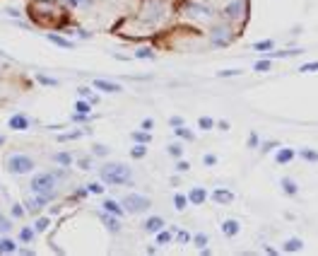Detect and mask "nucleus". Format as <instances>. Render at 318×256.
<instances>
[{
    "label": "nucleus",
    "mask_w": 318,
    "mask_h": 256,
    "mask_svg": "<svg viewBox=\"0 0 318 256\" xmlns=\"http://www.w3.org/2000/svg\"><path fill=\"white\" fill-rule=\"evenodd\" d=\"M15 251H17V244H15L12 239H8V237L0 239V254H15Z\"/></svg>",
    "instance_id": "bb28decb"
},
{
    "label": "nucleus",
    "mask_w": 318,
    "mask_h": 256,
    "mask_svg": "<svg viewBox=\"0 0 318 256\" xmlns=\"http://www.w3.org/2000/svg\"><path fill=\"white\" fill-rule=\"evenodd\" d=\"M77 94H80V97H84V99H90L92 104H97V101H99V97H97V94H92L90 87H80V90H77Z\"/></svg>",
    "instance_id": "ea45409f"
},
{
    "label": "nucleus",
    "mask_w": 318,
    "mask_h": 256,
    "mask_svg": "<svg viewBox=\"0 0 318 256\" xmlns=\"http://www.w3.org/2000/svg\"><path fill=\"white\" fill-rule=\"evenodd\" d=\"M10 229H12V222H10V218H5V215L0 213V235H8Z\"/></svg>",
    "instance_id": "a19ab883"
},
{
    "label": "nucleus",
    "mask_w": 318,
    "mask_h": 256,
    "mask_svg": "<svg viewBox=\"0 0 318 256\" xmlns=\"http://www.w3.org/2000/svg\"><path fill=\"white\" fill-rule=\"evenodd\" d=\"M109 152H111V150L106 145H94V147H92V155H94V157H106Z\"/></svg>",
    "instance_id": "a18cd8bd"
},
{
    "label": "nucleus",
    "mask_w": 318,
    "mask_h": 256,
    "mask_svg": "<svg viewBox=\"0 0 318 256\" xmlns=\"http://www.w3.org/2000/svg\"><path fill=\"white\" fill-rule=\"evenodd\" d=\"M84 136V131H73V133H65V136H61L58 140H75V138H82Z\"/></svg>",
    "instance_id": "5fc2aeb1"
},
{
    "label": "nucleus",
    "mask_w": 318,
    "mask_h": 256,
    "mask_svg": "<svg viewBox=\"0 0 318 256\" xmlns=\"http://www.w3.org/2000/svg\"><path fill=\"white\" fill-rule=\"evenodd\" d=\"M121 206H123V211L130 213V215H140V213H147L152 208V201H150L147 196H142V193H128L126 198L121 201Z\"/></svg>",
    "instance_id": "39448f33"
},
{
    "label": "nucleus",
    "mask_w": 318,
    "mask_h": 256,
    "mask_svg": "<svg viewBox=\"0 0 318 256\" xmlns=\"http://www.w3.org/2000/svg\"><path fill=\"white\" fill-rule=\"evenodd\" d=\"M87 191H90V193H97V196H99V193H104V186H101L99 182H92V184H87Z\"/></svg>",
    "instance_id": "8fccbe9b"
},
{
    "label": "nucleus",
    "mask_w": 318,
    "mask_h": 256,
    "mask_svg": "<svg viewBox=\"0 0 318 256\" xmlns=\"http://www.w3.org/2000/svg\"><path fill=\"white\" fill-rule=\"evenodd\" d=\"M24 213H27V208H22V206H19V203H15V206H12V218H24Z\"/></svg>",
    "instance_id": "3c124183"
},
{
    "label": "nucleus",
    "mask_w": 318,
    "mask_h": 256,
    "mask_svg": "<svg viewBox=\"0 0 318 256\" xmlns=\"http://www.w3.org/2000/svg\"><path fill=\"white\" fill-rule=\"evenodd\" d=\"M210 41H212V46H227V44H232V24H229V22L215 24V27L210 29Z\"/></svg>",
    "instance_id": "0eeeda50"
},
{
    "label": "nucleus",
    "mask_w": 318,
    "mask_h": 256,
    "mask_svg": "<svg viewBox=\"0 0 318 256\" xmlns=\"http://www.w3.org/2000/svg\"><path fill=\"white\" fill-rule=\"evenodd\" d=\"M99 176L104 184H109V186H123L133 179V172H130V167L126 162H109V165H104L99 169Z\"/></svg>",
    "instance_id": "f03ea898"
},
{
    "label": "nucleus",
    "mask_w": 318,
    "mask_h": 256,
    "mask_svg": "<svg viewBox=\"0 0 318 256\" xmlns=\"http://www.w3.org/2000/svg\"><path fill=\"white\" fill-rule=\"evenodd\" d=\"M258 147H261V152H273V150L280 147V143H277V140H265L263 145H258Z\"/></svg>",
    "instance_id": "79ce46f5"
},
{
    "label": "nucleus",
    "mask_w": 318,
    "mask_h": 256,
    "mask_svg": "<svg viewBox=\"0 0 318 256\" xmlns=\"http://www.w3.org/2000/svg\"><path fill=\"white\" fill-rule=\"evenodd\" d=\"M53 162H55V165H61V167H70L75 162V157L70 155V152H55Z\"/></svg>",
    "instance_id": "393cba45"
},
{
    "label": "nucleus",
    "mask_w": 318,
    "mask_h": 256,
    "mask_svg": "<svg viewBox=\"0 0 318 256\" xmlns=\"http://www.w3.org/2000/svg\"><path fill=\"white\" fill-rule=\"evenodd\" d=\"M101 211L111 213V215H116V218H123V215H126V211H123V206H121V203H116L113 198H106V201L101 203Z\"/></svg>",
    "instance_id": "f3484780"
},
{
    "label": "nucleus",
    "mask_w": 318,
    "mask_h": 256,
    "mask_svg": "<svg viewBox=\"0 0 318 256\" xmlns=\"http://www.w3.org/2000/svg\"><path fill=\"white\" fill-rule=\"evenodd\" d=\"M297 155H299L301 160H306V162H313V165L318 162V150H313V147H301Z\"/></svg>",
    "instance_id": "b1692460"
},
{
    "label": "nucleus",
    "mask_w": 318,
    "mask_h": 256,
    "mask_svg": "<svg viewBox=\"0 0 318 256\" xmlns=\"http://www.w3.org/2000/svg\"><path fill=\"white\" fill-rule=\"evenodd\" d=\"M255 73H268V70H273V63H270V58H263V61H258L253 65Z\"/></svg>",
    "instance_id": "f704fd0d"
},
{
    "label": "nucleus",
    "mask_w": 318,
    "mask_h": 256,
    "mask_svg": "<svg viewBox=\"0 0 318 256\" xmlns=\"http://www.w3.org/2000/svg\"><path fill=\"white\" fill-rule=\"evenodd\" d=\"M0 143H3V138H0Z\"/></svg>",
    "instance_id": "338daca9"
},
{
    "label": "nucleus",
    "mask_w": 318,
    "mask_h": 256,
    "mask_svg": "<svg viewBox=\"0 0 318 256\" xmlns=\"http://www.w3.org/2000/svg\"><path fill=\"white\" fill-rule=\"evenodd\" d=\"M299 73H318V61H311V63H304L299 68Z\"/></svg>",
    "instance_id": "49530a36"
},
{
    "label": "nucleus",
    "mask_w": 318,
    "mask_h": 256,
    "mask_svg": "<svg viewBox=\"0 0 318 256\" xmlns=\"http://www.w3.org/2000/svg\"><path fill=\"white\" fill-rule=\"evenodd\" d=\"M215 126H217L219 131H229V123H227V121H224V119H222V121H217Z\"/></svg>",
    "instance_id": "e2e57ef3"
},
{
    "label": "nucleus",
    "mask_w": 318,
    "mask_h": 256,
    "mask_svg": "<svg viewBox=\"0 0 318 256\" xmlns=\"http://www.w3.org/2000/svg\"><path fill=\"white\" fill-rule=\"evenodd\" d=\"M188 169H191V165H188V162H186V160H181V157H179V162H176V172H188Z\"/></svg>",
    "instance_id": "13d9d810"
},
{
    "label": "nucleus",
    "mask_w": 318,
    "mask_h": 256,
    "mask_svg": "<svg viewBox=\"0 0 318 256\" xmlns=\"http://www.w3.org/2000/svg\"><path fill=\"white\" fill-rule=\"evenodd\" d=\"M174 208H176V211H186V208H188V196L174 193Z\"/></svg>",
    "instance_id": "c756f323"
},
{
    "label": "nucleus",
    "mask_w": 318,
    "mask_h": 256,
    "mask_svg": "<svg viewBox=\"0 0 318 256\" xmlns=\"http://www.w3.org/2000/svg\"><path fill=\"white\" fill-rule=\"evenodd\" d=\"M46 39L51 41V44H55V46H61V48H75V44L70 41V39H65V37H61V34H46Z\"/></svg>",
    "instance_id": "5701e85b"
},
{
    "label": "nucleus",
    "mask_w": 318,
    "mask_h": 256,
    "mask_svg": "<svg viewBox=\"0 0 318 256\" xmlns=\"http://www.w3.org/2000/svg\"><path fill=\"white\" fill-rule=\"evenodd\" d=\"M34 157H29L27 152H12V155L5 160V169L10 174H15V176H22V174H32L34 172Z\"/></svg>",
    "instance_id": "20e7f679"
},
{
    "label": "nucleus",
    "mask_w": 318,
    "mask_h": 256,
    "mask_svg": "<svg viewBox=\"0 0 318 256\" xmlns=\"http://www.w3.org/2000/svg\"><path fill=\"white\" fill-rule=\"evenodd\" d=\"M251 48H253V51H261V54H268V51H273L275 48V41L273 39H263V41H255Z\"/></svg>",
    "instance_id": "a878e982"
},
{
    "label": "nucleus",
    "mask_w": 318,
    "mask_h": 256,
    "mask_svg": "<svg viewBox=\"0 0 318 256\" xmlns=\"http://www.w3.org/2000/svg\"><path fill=\"white\" fill-rule=\"evenodd\" d=\"M55 3H61L65 8H84L90 0H55Z\"/></svg>",
    "instance_id": "58836bf2"
},
{
    "label": "nucleus",
    "mask_w": 318,
    "mask_h": 256,
    "mask_svg": "<svg viewBox=\"0 0 318 256\" xmlns=\"http://www.w3.org/2000/svg\"><path fill=\"white\" fill-rule=\"evenodd\" d=\"M237 75H241V70H237V68H234V70H219L217 78H237Z\"/></svg>",
    "instance_id": "4d7b16f0"
},
{
    "label": "nucleus",
    "mask_w": 318,
    "mask_h": 256,
    "mask_svg": "<svg viewBox=\"0 0 318 256\" xmlns=\"http://www.w3.org/2000/svg\"><path fill=\"white\" fill-rule=\"evenodd\" d=\"M169 123H171L174 128H176V126H183V119H181V116H171V119H169Z\"/></svg>",
    "instance_id": "680f3d73"
},
{
    "label": "nucleus",
    "mask_w": 318,
    "mask_h": 256,
    "mask_svg": "<svg viewBox=\"0 0 318 256\" xmlns=\"http://www.w3.org/2000/svg\"><path fill=\"white\" fill-rule=\"evenodd\" d=\"M77 167L84 169V172H90L92 169V157H80V160H77Z\"/></svg>",
    "instance_id": "09e8293b"
},
{
    "label": "nucleus",
    "mask_w": 318,
    "mask_h": 256,
    "mask_svg": "<svg viewBox=\"0 0 318 256\" xmlns=\"http://www.w3.org/2000/svg\"><path fill=\"white\" fill-rule=\"evenodd\" d=\"M203 165H205V167H215V165H217V155H210V152H208V155H203Z\"/></svg>",
    "instance_id": "864d4df0"
},
{
    "label": "nucleus",
    "mask_w": 318,
    "mask_h": 256,
    "mask_svg": "<svg viewBox=\"0 0 318 256\" xmlns=\"http://www.w3.org/2000/svg\"><path fill=\"white\" fill-rule=\"evenodd\" d=\"M99 218L109 232H121V218H116V215H111V213H106V211H101Z\"/></svg>",
    "instance_id": "f8f14e48"
},
{
    "label": "nucleus",
    "mask_w": 318,
    "mask_h": 256,
    "mask_svg": "<svg viewBox=\"0 0 318 256\" xmlns=\"http://www.w3.org/2000/svg\"><path fill=\"white\" fill-rule=\"evenodd\" d=\"M140 128H142V131H147V133H150V131L155 128V121H152V119H142V123H140Z\"/></svg>",
    "instance_id": "bf43d9fd"
},
{
    "label": "nucleus",
    "mask_w": 318,
    "mask_h": 256,
    "mask_svg": "<svg viewBox=\"0 0 318 256\" xmlns=\"http://www.w3.org/2000/svg\"><path fill=\"white\" fill-rule=\"evenodd\" d=\"M174 239V232H169V229H159L157 232V244H169Z\"/></svg>",
    "instance_id": "c9c22d12"
},
{
    "label": "nucleus",
    "mask_w": 318,
    "mask_h": 256,
    "mask_svg": "<svg viewBox=\"0 0 318 256\" xmlns=\"http://www.w3.org/2000/svg\"><path fill=\"white\" fill-rule=\"evenodd\" d=\"M48 201H51L48 196H41V193H34V196H32V198H29V201L24 203V206H27V211H29V213H39V211H41V208H44V206H46Z\"/></svg>",
    "instance_id": "4468645a"
},
{
    "label": "nucleus",
    "mask_w": 318,
    "mask_h": 256,
    "mask_svg": "<svg viewBox=\"0 0 318 256\" xmlns=\"http://www.w3.org/2000/svg\"><path fill=\"white\" fill-rule=\"evenodd\" d=\"M183 12H186V17L195 19V22H210L212 19V8H208V5H203V3H188L186 8H183Z\"/></svg>",
    "instance_id": "6e6552de"
},
{
    "label": "nucleus",
    "mask_w": 318,
    "mask_h": 256,
    "mask_svg": "<svg viewBox=\"0 0 318 256\" xmlns=\"http://www.w3.org/2000/svg\"><path fill=\"white\" fill-rule=\"evenodd\" d=\"M208 198H210V193L203 186H193L191 191H188V203H193V206H203Z\"/></svg>",
    "instance_id": "9b49d317"
},
{
    "label": "nucleus",
    "mask_w": 318,
    "mask_h": 256,
    "mask_svg": "<svg viewBox=\"0 0 318 256\" xmlns=\"http://www.w3.org/2000/svg\"><path fill=\"white\" fill-rule=\"evenodd\" d=\"M224 22H244L246 19V0H232L227 8L222 10Z\"/></svg>",
    "instance_id": "423d86ee"
},
{
    "label": "nucleus",
    "mask_w": 318,
    "mask_h": 256,
    "mask_svg": "<svg viewBox=\"0 0 318 256\" xmlns=\"http://www.w3.org/2000/svg\"><path fill=\"white\" fill-rule=\"evenodd\" d=\"M145 155H147L145 143H135V147H130V157H133V160H142Z\"/></svg>",
    "instance_id": "c85d7f7f"
},
{
    "label": "nucleus",
    "mask_w": 318,
    "mask_h": 256,
    "mask_svg": "<svg viewBox=\"0 0 318 256\" xmlns=\"http://www.w3.org/2000/svg\"><path fill=\"white\" fill-rule=\"evenodd\" d=\"M94 90H101V92H106V94H116V92H123V87H121L119 83H111V80H104V78H97V80H94Z\"/></svg>",
    "instance_id": "9d476101"
},
{
    "label": "nucleus",
    "mask_w": 318,
    "mask_h": 256,
    "mask_svg": "<svg viewBox=\"0 0 318 256\" xmlns=\"http://www.w3.org/2000/svg\"><path fill=\"white\" fill-rule=\"evenodd\" d=\"M87 189H77V191H75V198H84V196H87Z\"/></svg>",
    "instance_id": "0e129e2a"
},
{
    "label": "nucleus",
    "mask_w": 318,
    "mask_h": 256,
    "mask_svg": "<svg viewBox=\"0 0 318 256\" xmlns=\"http://www.w3.org/2000/svg\"><path fill=\"white\" fill-rule=\"evenodd\" d=\"M239 232H241V225H239V220L229 218V220H224V222H222V235H224V237H237Z\"/></svg>",
    "instance_id": "dca6fc26"
},
{
    "label": "nucleus",
    "mask_w": 318,
    "mask_h": 256,
    "mask_svg": "<svg viewBox=\"0 0 318 256\" xmlns=\"http://www.w3.org/2000/svg\"><path fill=\"white\" fill-rule=\"evenodd\" d=\"M166 155H171L174 160H179V157L183 155V145L181 143H171V145L166 147Z\"/></svg>",
    "instance_id": "72a5a7b5"
},
{
    "label": "nucleus",
    "mask_w": 318,
    "mask_h": 256,
    "mask_svg": "<svg viewBox=\"0 0 318 256\" xmlns=\"http://www.w3.org/2000/svg\"><path fill=\"white\" fill-rule=\"evenodd\" d=\"M90 119H92V114H77V111L73 114V121H75V123H84V121H90Z\"/></svg>",
    "instance_id": "6e6d98bb"
},
{
    "label": "nucleus",
    "mask_w": 318,
    "mask_h": 256,
    "mask_svg": "<svg viewBox=\"0 0 318 256\" xmlns=\"http://www.w3.org/2000/svg\"><path fill=\"white\" fill-rule=\"evenodd\" d=\"M75 111H77V114H92V101L90 99H77L75 101Z\"/></svg>",
    "instance_id": "2f4dec72"
},
{
    "label": "nucleus",
    "mask_w": 318,
    "mask_h": 256,
    "mask_svg": "<svg viewBox=\"0 0 318 256\" xmlns=\"http://www.w3.org/2000/svg\"><path fill=\"white\" fill-rule=\"evenodd\" d=\"M48 225H51V220H48V218H39L37 225H34V232H46Z\"/></svg>",
    "instance_id": "c03bdc74"
},
{
    "label": "nucleus",
    "mask_w": 318,
    "mask_h": 256,
    "mask_svg": "<svg viewBox=\"0 0 318 256\" xmlns=\"http://www.w3.org/2000/svg\"><path fill=\"white\" fill-rule=\"evenodd\" d=\"M130 138H133V140H135V143H150V133H147V131H142V128H140V131H133V133H130Z\"/></svg>",
    "instance_id": "473e14b6"
},
{
    "label": "nucleus",
    "mask_w": 318,
    "mask_h": 256,
    "mask_svg": "<svg viewBox=\"0 0 318 256\" xmlns=\"http://www.w3.org/2000/svg\"><path fill=\"white\" fill-rule=\"evenodd\" d=\"M284 254H297V251H304V242L299 237H290L284 242V247H282Z\"/></svg>",
    "instance_id": "4be33fe9"
},
{
    "label": "nucleus",
    "mask_w": 318,
    "mask_h": 256,
    "mask_svg": "<svg viewBox=\"0 0 318 256\" xmlns=\"http://www.w3.org/2000/svg\"><path fill=\"white\" fill-rule=\"evenodd\" d=\"M37 80L41 85H48V87H55V85H58V80H55V78H48V75H41V73L37 75Z\"/></svg>",
    "instance_id": "de8ad7c7"
},
{
    "label": "nucleus",
    "mask_w": 318,
    "mask_h": 256,
    "mask_svg": "<svg viewBox=\"0 0 318 256\" xmlns=\"http://www.w3.org/2000/svg\"><path fill=\"white\" fill-rule=\"evenodd\" d=\"M142 229L150 232V235H157L159 229H164V220L159 218V215H155V218H147L145 222H142Z\"/></svg>",
    "instance_id": "a211bd4d"
},
{
    "label": "nucleus",
    "mask_w": 318,
    "mask_h": 256,
    "mask_svg": "<svg viewBox=\"0 0 318 256\" xmlns=\"http://www.w3.org/2000/svg\"><path fill=\"white\" fill-rule=\"evenodd\" d=\"M208 235H205V232H198V235H193V244H195V247L198 249H203V247H208Z\"/></svg>",
    "instance_id": "4c0bfd02"
},
{
    "label": "nucleus",
    "mask_w": 318,
    "mask_h": 256,
    "mask_svg": "<svg viewBox=\"0 0 318 256\" xmlns=\"http://www.w3.org/2000/svg\"><path fill=\"white\" fill-rule=\"evenodd\" d=\"M19 239L29 244V242L34 239V229H32V227H22V229H19Z\"/></svg>",
    "instance_id": "37998d69"
},
{
    "label": "nucleus",
    "mask_w": 318,
    "mask_h": 256,
    "mask_svg": "<svg viewBox=\"0 0 318 256\" xmlns=\"http://www.w3.org/2000/svg\"><path fill=\"white\" fill-rule=\"evenodd\" d=\"M280 186H282V193H284V196H297V193H299V186H297V182H294V179H290V176H282Z\"/></svg>",
    "instance_id": "412c9836"
},
{
    "label": "nucleus",
    "mask_w": 318,
    "mask_h": 256,
    "mask_svg": "<svg viewBox=\"0 0 318 256\" xmlns=\"http://www.w3.org/2000/svg\"><path fill=\"white\" fill-rule=\"evenodd\" d=\"M176 239H179L181 244H188V242H191V235H188V232H176Z\"/></svg>",
    "instance_id": "052dcab7"
},
{
    "label": "nucleus",
    "mask_w": 318,
    "mask_h": 256,
    "mask_svg": "<svg viewBox=\"0 0 318 256\" xmlns=\"http://www.w3.org/2000/svg\"><path fill=\"white\" fill-rule=\"evenodd\" d=\"M294 157H297V150H294V147H277L275 162H277V165H290Z\"/></svg>",
    "instance_id": "ddd939ff"
},
{
    "label": "nucleus",
    "mask_w": 318,
    "mask_h": 256,
    "mask_svg": "<svg viewBox=\"0 0 318 256\" xmlns=\"http://www.w3.org/2000/svg\"><path fill=\"white\" fill-rule=\"evenodd\" d=\"M164 15V3L162 0H150L145 8H142V17L147 19V22H159Z\"/></svg>",
    "instance_id": "1a4fd4ad"
},
{
    "label": "nucleus",
    "mask_w": 318,
    "mask_h": 256,
    "mask_svg": "<svg viewBox=\"0 0 318 256\" xmlns=\"http://www.w3.org/2000/svg\"><path fill=\"white\" fill-rule=\"evenodd\" d=\"M8 126L12 128V131H27V128H29V119L24 116V114H15V116H10Z\"/></svg>",
    "instance_id": "6ab92c4d"
},
{
    "label": "nucleus",
    "mask_w": 318,
    "mask_h": 256,
    "mask_svg": "<svg viewBox=\"0 0 318 256\" xmlns=\"http://www.w3.org/2000/svg\"><path fill=\"white\" fill-rule=\"evenodd\" d=\"M77 37L80 39H92V34L90 32H84V29H77Z\"/></svg>",
    "instance_id": "69168bd1"
},
{
    "label": "nucleus",
    "mask_w": 318,
    "mask_h": 256,
    "mask_svg": "<svg viewBox=\"0 0 318 256\" xmlns=\"http://www.w3.org/2000/svg\"><path fill=\"white\" fill-rule=\"evenodd\" d=\"M68 176V169H53V172H39L34 179H32V193H41V196H48V198H53L55 191H58V184L61 179Z\"/></svg>",
    "instance_id": "f257e3e1"
},
{
    "label": "nucleus",
    "mask_w": 318,
    "mask_h": 256,
    "mask_svg": "<svg viewBox=\"0 0 318 256\" xmlns=\"http://www.w3.org/2000/svg\"><path fill=\"white\" fill-rule=\"evenodd\" d=\"M174 133L179 138H183V140H195V133H193L191 128H186V126H176L174 128Z\"/></svg>",
    "instance_id": "7c9ffc66"
},
{
    "label": "nucleus",
    "mask_w": 318,
    "mask_h": 256,
    "mask_svg": "<svg viewBox=\"0 0 318 256\" xmlns=\"http://www.w3.org/2000/svg\"><path fill=\"white\" fill-rule=\"evenodd\" d=\"M215 123H217V121L212 119V116H200V119H198V126L203 128V131H212Z\"/></svg>",
    "instance_id": "e433bc0d"
},
{
    "label": "nucleus",
    "mask_w": 318,
    "mask_h": 256,
    "mask_svg": "<svg viewBox=\"0 0 318 256\" xmlns=\"http://www.w3.org/2000/svg\"><path fill=\"white\" fill-rule=\"evenodd\" d=\"M210 198L215 203H219V206H229V203L234 201V193L227 191V189H215V191L210 193Z\"/></svg>",
    "instance_id": "2eb2a0df"
},
{
    "label": "nucleus",
    "mask_w": 318,
    "mask_h": 256,
    "mask_svg": "<svg viewBox=\"0 0 318 256\" xmlns=\"http://www.w3.org/2000/svg\"><path fill=\"white\" fill-rule=\"evenodd\" d=\"M304 54V48H284V51H268L265 58H292V56H301Z\"/></svg>",
    "instance_id": "aec40b11"
},
{
    "label": "nucleus",
    "mask_w": 318,
    "mask_h": 256,
    "mask_svg": "<svg viewBox=\"0 0 318 256\" xmlns=\"http://www.w3.org/2000/svg\"><path fill=\"white\" fill-rule=\"evenodd\" d=\"M55 5L58 3H48V0H34L32 3V8H29V15L34 17V22H39V24H55L58 22V12L61 10H55Z\"/></svg>",
    "instance_id": "7ed1b4c3"
},
{
    "label": "nucleus",
    "mask_w": 318,
    "mask_h": 256,
    "mask_svg": "<svg viewBox=\"0 0 318 256\" xmlns=\"http://www.w3.org/2000/svg\"><path fill=\"white\" fill-rule=\"evenodd\" d=\"M135 58H142V61H155V48H150V46L135 48Z\"/></svg>",
    "instance_id": "cd10ccee"
},
{
    "label": "nucleus",
    "mask_w": 318,
    "mask_h": 256,
    "mask_svg": "<svg viewBox=\"0 0 318 256\" xmlns=\"http://www.w3.org/2000/svg\"><path fill=\"white\" fill-rule=\"evenodd\" d=\"M246 143H248V147H258L261 145V138H258V133H248V140H246Z\"/></svg>",
    "instance_id": "603ef678"
}]
</instances>
